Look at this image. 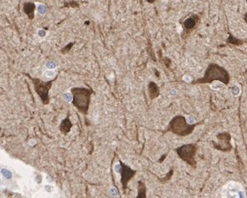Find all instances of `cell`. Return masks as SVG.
<instances>
[{
	"label": "cell",
	"instance_id": "cell-1",
	"mask_svg": "<svg viewBox=\"0 0 247 198\" xmlns=\"http://www.w3.org/2000/svg\"><path fill=\"white\" fill-rule=\"evenodd\" d=\"M72 104L83 115L88 114L89 104L91 101V95L94 93L93 89L84 87H74L71 89Z\"/></svg>",
	"mask_w": 247,
	"mask_h": 198
},
{
	"label": "cell",
	"instance_id": "cell-2",
	"mask_svg": "<svg viewBox=\"0 0 247 198\" xmlns=\"http://www.w3.org/2000/svg\"><path fill=\"white\" fill-rule=\"evenodd\" d=\"M221 196L224 198H245L246 191L240 182L231 181L221 187Z\"/></svg>",
	"mask_w": 247,
	"mask_h": 198
},
{
	"label": "cell",
	"instance_id": "cell-3",
	"mask_svg": "<svg viewBox=\"0 0 247 198\" xmlns=\"http://www.w3.org/2000/svg\"><path fill=\"white\" fill-rule=\"evenodd\" d=\"M56 78L53 81H43L42 80H40V79H38V78L30 77V79L33 81V85H34V87L35 92L39 96L40 99H41V101H42L43 104H49L50 98H49V94L48 93H49V90H50L51 87L53 85V81L56 80Z\"/></svg>",
	"mask_w": 247,
	"mask_h": 198
},
{
	"label": "cell",
	"instance_id": "cell-4",
	"mask_svg": "<svg viewBox=\"0 0 247 198\" xmlns=\"http://www.w3.org/2000/svg\"><path fill=\"white\" fill-rule=\"evenodd\" d=\"M194 126V125H189L186 122L185 118L177 116L171 121L167 131H171L176 134L184 136L190 132L189 129H192Z\"/></svg>",
	"mask_w": 247,
	"mask_h": 198
},
{
	"label": "cell",
	"instance_id": "cell-5",
	"mask_svg": "<svg viewBox=\"0 0 247 198\" xmlns=\"http://www.w3.org/2000/svg\"><path fill=\"white\" fill-rule=\"evenodd\" d=\"M120 162V175H121V184H122L123 191H125L126 189L128 187V184L130 181L136 174L137 171L136 170H133L132 168H130V166H128L127 165H125L123 162Z\"/></svg>",
	"mask_w": 247,
	"mask_h": 198
},
{
	"label": "cell",
	"instance_id": "cell-6",
	"mask_svg": "<svg viewBox=\"0 0 247 198\" xmlns=\"http://www.w3.org/2000/svg\"><path fill=\"white\" fill-rule=\"evenodd\" d=\"M72 127H73V124L69 119V115H68L67 117L64 119L59 125V130H60V132L62 134L66 136V135L69 134V131H71Z\"/></svg>",
	"mask_w": 247,
	"mask_h": 198
},
{
	"label": "cell",
	"instance_id": "cell-7",
	"mask_svg": "<svg viewBox=\"0 0 247 198\" xmlns=\"http://www.w3.org/2000/svg\"><path fill=\"white\" fill-rule=\"evenodd\" d=\"M148 88H149V99L153 100L155 98L159 96V86L157 85L156 84L154 83V81H150L149 83V85H148Z\"/></svg>",
	"mask_w": 247,
	"mask_h": 198
},
{
	"label": "cell",
	"instance_id": "cell-8",
	"mask_svg": "<svg viewBox=\"0 0 247 198\" xmlns=\"http://www.w3.org/2000/svg\"><path fill=\"white\" fill-rule=\"evenodd\" d=\"M193 149H194L193 145H185L183 147H181V150H182V153H181L180 156L185 160H187V157H190L192 161V158L194 156V150Z\"/></svg>",
	"mask_w": 247,
	"mask_h": 198
},
{
	"label": "cell",
	"instance_id": "cell-9",
	"mask_svg": "<svg viewBox=\"0 0 247 198\" xmlns=\"http://www.w3.org/2000/svg\"><path fill=\"white\" fill-rule=\"evenodd\" d=\"M138 198H145L146 197V186L144 182L142 181L138 182Z\"/></svg>",
	"mask_w": 247,
	"mask_h": 198
},
{
	"label": "cell",
	"instance_id": "cell-10",
	"mask_svg": "<svg viewBox=\"0 0 247 198\" xmlns=\"http://www.w3.org/2000/svg\"><path fill=\"white\" fill-rule=\"evenodd\" d=\"M37 5V10L40 14H44L47 12V8L44 4L43 3H38Z\"/></svg>",
	"mask_w": 247,
	"mask_h": 198
},
{
	"label": "cell",
	"instance_id": "cell-11",
	"mask_svg": "<svg viewBox=\"0 0 247 198\" xmlns=\"http://www.w3.org/2000/svg\"><path fill=\"white\" fill-rule=\"evenodd\" d=\"M38 34H39V35L40 37H44L46 35V31L43 30H39V32H38Z\"/></svg>",
	"mask_w": 247,
	"mask_h": 198
},
{
	"label": "cell",
	"instance_id": "cell-12",
	"mask_svg": "<svg viewBox=\"0 0 247 198\" xmlns=\"http://www.w3.org/2000/svg\"><path fill=\"white\" fill-rule=\"evenodd\" d=\"M245 18H246V21H247V14H245Z\"/></svg>",
	"mask_w": 247,
	"mask_h": 198
},
{
	"label": "cell",
	"instance_id": "cell-13",
	"mask_svg": "<svg viewBox=\"0 0 247 198\" xmlns=\"http://www.w3.org/2000/svg\"><path fill=\"white\" fill-rule=\"evenodd\" d=\"M246 3H247V0H246Z\"/></svg>",
	"mask_w": 247,
	"mask_h": 198
}]
</instances>
